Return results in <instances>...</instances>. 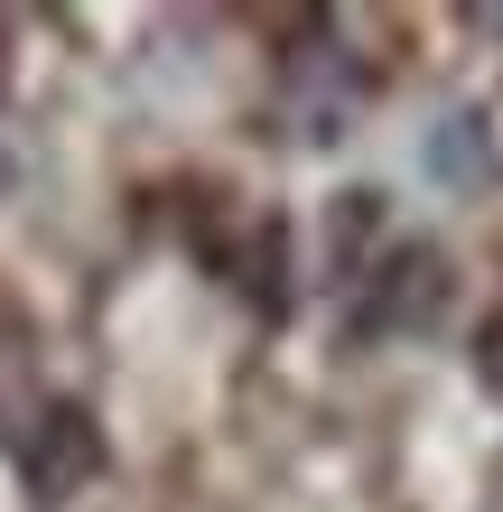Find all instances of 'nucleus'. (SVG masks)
<instances>
[{
  "label": "nucleus",
  "mask_w": 503,
  "mask_h": 512,
  "mask_svg": "<svg viewBox=\"0 0 503 512\" xmlns=\"http://www.w3.org/2000/svg\"><path fill=\"white\" fill-rule=\"evenodd\" d=\"M401 317H438V261L429 252H410L382 270V289L364 298V326H401Z\"/></svg>",
  "instance_id": "obj_1"
},
{
  "label": "nucleus",
  "mask_w": 503,
  "mask_h": 512,
  "mask_svg": "<svg viewBox=\"0 0 503 512\" xmlns=\"http://www.w3.org/2000/svg\"><path fill=\"white\" fill-rule=\"evenodd\" d=\"M476 373H485V382L503 391V308L485 317V336H476Z\"/></svg>",
  "instance_id": "obj_2"
}]
</instances>
